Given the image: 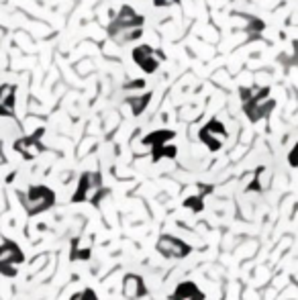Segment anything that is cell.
<instances>
[{
    "instance_id": "cell-1",
    "label": "cell",
    "mask_w": 298,
    "mask_h": 300,
    "mask_svg": "<svg viewBox=\"0 0 298 300\" xmlns=\"http://www.w3.org/2000/svg\"><path fill=\"white\" fill-rule=\"evenodd\" d=\"M20 202H23L29 217H35V214L45 212L47 208L53 206L55 194L47 186H31L27 190V194H20Z\"/></svg>"
},
{
    "instance_id": "cell-4",
    "label": "cell",
    "mask_w": 298,
    "mask_h": 300,
    "mask_svg": "<svg viewBox=\"0 0 298 300\" xmlns=\"http://www.w3.org/2000/svg\"><path fill=\"white\" fill-rule=\"evenodd\" d=\"M25 262V253L23 249L18 247V243L4 239L0 243V264H6V266H18Z\"/></svg>"
},
{
    "instance_id": "cell-17",
    "label": "cell",
    "mask_w": 298,
    "mask_h": 300,
    "mask_svg": "<svg viewBox=\"0 0 298 300\" xmlns=\"http://www.w3.org/2000/svg\"><path fill=\"white\" fill-rule=\"evenodd\" d=\"M174 2H178V0H153V4H157V6H169Z\"/></svg>"
},
{
    "instance_id": "cell-10",
    "label": "cell",
    "mask_w": 298,
    "mask_h": 300,
    "mask_svg": "<svg viewBox=\"0 0 298 300\" xmlns=\"http://www.w3.org/2000/svg\"><path fill=\"white\" fill-rule=\"evenodd\" d=\"M202 298H204V294L192 282L180 284L178 290L174 292V300H202Z\"/></svg>"
},
{
    "instance_id": "cell-6",
    "label": "cell",
    "mask_w": 298,
    "mask_h": 300,
    "mask_svg": "<svg viewBox=\"0 0 298 300\" xmlns=\"http://www.w3.org/2000/svg\"><path fill=\"white\" fill-rule=\"evenodd\" d=\"M133 59L137 61V66L139 68H143L147 74H151V72H155L157 70V55L151 51V47L149 45H139L135 51H133Z\"/></svg>"
},
{
    "instance_id": "cell-19",
    "label": "cell",
    "mask_w": 298,
    "mask_h": 300,
    "mask_svg": "<svg viewBox=\"0 0 298 300\" xmlns=\"http://www.w3.org/2000/svg\"><path fill=\"white\" fill-rule=\"evenodd\" d=\"M4 163H6V157L2 153V141H0V165H4Z\"/></svg>"
},
{
    "instance_id": "cell-16",
    "label": "cell",
    "mask_w": 298,
    "mask_h": 300,
    "mask_svg": "<svg viewBox=\"0 0 298 300\" xmlns=\"http://www.w3.org/2000/svg\"><path fill=\"white\" fill-rule=\"evenodd\" d=\"M288 159H290V163H292L294 167L298 165V145L292 149V153H290V157H288Z\"/></svg>"
},
{
    "instance_id": "cell-2",
    "label": "cell",
    "mask_w": 298,
    "mask_h": 300,
    "mask_svg": "<svg viewBox=\"0 0 298 300\" xmlns=\"http://www.w3.org/2000/svg\"><path fill=\"white\" fill-rule=\"evenodd\" d=\"M102 194V182H100V174H94V171H86L82 174L80 178V184H78V190L74 194V202H84V200H90V202H98Z\"/></svg>"
},
{
    "instance_id": "cell-3",
    "label": "cell",
    "mask_w": 298,
    "mask_h": 300,
    "mask_svg": "<svg viewBox=\"0 0 298 300\" xmlns=\"http://www.w3.org/2000/svg\"><path fill=\"white\" fill-rule=\"evenodd\" d=\"M41 135H43V129H39L35 135H29V137H23L14 143V151H18L25 159H33L37 157L41 151H43V145H41Z\"/></svg>"
},
{
    "instance_id": "cell-14",
    "label": "cell",
    "mask_w": 298,
    "mask_h": 300,
    "mask_svg": "<svg viewBox=\"0 0 298 300\" xmlns=\"http://www.w3.org/2000/svg\"><path fill=\"white\" fill-rule=\"evenodd\" d=\"M0 274H2L4 278H14L18 274L16 266H6V264H0Z\"/></svg>"
},
{
    "instance_id": "cell-15",
    "label": "cell",
    "mask_w": 298,
    "mask_h": 300,
    "mask_svg": "<svg viewBox=\"0 0 298 300\" xmlns=\"http://www.w3.org/2000/svg\"><path fill=\"white\" fill-rule=\"evenodd\" d=\"M72 300H98V298H96L94 290H84V292H80V294H74Z\"/></svg>"
},
{
    "instance_id": "cell-12",
    "label": "cell",
    "mask_w": 298,
    "mask_h": 300,
    "mask_svg": "<svg viewBox=\"0 0 298 300\" xmlns=\"http://www.w3.org/2000/svg\"><path fill=\"white\" fill-rule=\"evenodd\" d=\"M147 102H149V94H141V96H137V98H129V104H131V109H133L135 115H139V113L145 111Z\"/></svg>"
},
{
    "instance_id": "cell-9",
    "label": "cell",
    "mask_w": 298,
    "mask_h": 300,
    "mask_svg": "<svg viewBox=\"0 0 298 300\" xmlns=\"http://www.w3.org/2000/svg\"><path fill=\"white\" fill-rule=\"evenodd\" d=\"M115 27H139L141 25V16L131 8V6H123L119 16H117V23H113Z\"/></svg>"
},
{
    "instance_id": "cell-8",
    "label": "cell",
    "mask_w": 298,
    "mask_h": 300,
    "mask_svg": "<svg viewBox=\"0 0 298 300\" xmlns=\"http://www.w3.org/2000/svg\"><path fill=\"white\" fill-rule=\"evenodd\" d=\"M123 292H125V296L127 298H139V296H145L147 294V288H145V284H143V280L139 276H127L125 278V282H123Z\"/></svg>"
},
{
    "instance_id": "cell-18",
    "label": "cell",
    "mask_w": 298,
    "mask_h": 300,
    "mask_svg": "<svg viewBox=\"0 0 298 300\" xmlns=\"http://www.w3.org/2000/svg\"><path fill=\"white\" fill-rule=\"evenodd\" d=\"M127 88H143V80H133L127 84Z\"/></svg>"
},
{
    "instance_id": "cell-11",
    "label": "cell",
    "mask_w": 298,
    "mask_h": 300,
    "mask_svg": "<svg viewBox=\"0 0 298 300\" xmlns=\"http://www.w3.org/2000/svg\"><path fill=\"white\" fill-rule=\"evenodd\" d=\"M172 137H174L172 131H157V133H151L149 137H145L143 143H145V145H153V149H155V147L165 145V141H169Z\"/></svg>"
},
{
    "instance_id": "cell-13",
    "label": "cell",
    "mask_w": 298,
    "mask_h": 300,
    "mask_svg": "<svg viewBox=\"0 0 298 300\" xmlns=\"http://www.w3.org/2000/svg\"><path fill=\"white\" fill-rule=\"evenodd\" d=\"M174 155H176V147H174V145H161V147H155L153 159H159V157H174Z\"/></svg>"
},
{
    "instance_id": "cell-7",
    "label": "cell",
    "mask_w": 298,
    "mask_h": 300,
    "mask_svg": "<svg viewBox=\"0 0 298 300\" xmlns=\"http://www.w3.org/2000/svg\"><path fill=\"white\" fill-rule=\"evenodd\" d=\"M14 92L16 88L10 84L0 86V117H14Z\"/></svg>"
},
{
    "instance_id": "cell-5",
    "label": "cell",
    "mask_w": 298,
    "mask_h": 300,
    "mask_svg": "<svg viewBox=\"0 0 298 300\" xmlns=\"http://www.w3.org/2000/svg\"><path fill=\"white\" fill-rule=\"evenodd\" d=\"M157 249L159 253H163L165 257H186L190 253V247L182 241H178L176 237H167V235H163V237L159 239L157 243Z\"/></svg>"
}]
</instances>
